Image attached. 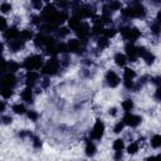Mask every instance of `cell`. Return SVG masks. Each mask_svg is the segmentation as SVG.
<instances>
[{"instance_id":"16","label":"cell","mask_w":161,"mask_h":161,"mask_svg":"<svg viewBox=\"0 0 161 161\" xmlns=\"http://www.w3.org/2000/svg\"><path fill=\"white\" fill-rule=\"evenodd\" d=\"M21 98L25 102H31V99H33V92H31V88L30 87H26L21 92Z\"/></svg>"},{"instance_id":"20","label":"cell","mask_w":161,"mask_h":161,"mask_svg":"<svg viewBox=\"0 0 161 161\" xmlns=\"http://www.w3.org/2000/svg\"><path fill=\"white\" fill-rule=\"evenodd\" d=\"M136 77V73H135V70L133 69H131V68H126L125 69V73H123V78L125 79H133Z\"/></svg>"},{"instance_id":"39","label":"cell","mask_w":161,"mask_h":161,"mask_svg":"<svg viewBox=\"0 0 161 161\" xmlns=\"http://www.w3.org/2000/svg\"><path fill=\"white\" fill-rule=\"evenodd\" d=\"M122 158V152L121 151H116V155H114V160L116 161H119Z\"/></svg>"},{"instance_id":"31","label":"cell","mask_w":161,"mask_h":161,"mask_svg":"<svg viewBox=\"0 0 161 161\" xmlns=\"http://www.w3.org/2000/svg\"><path fill=\"white\" fill-rule=\"evenodd\" d=\"M104 36L108 39V38H112V36H114V34H116V30L114 29H104Z\"/></svg>"},{"instance_id":"26","label":"cell","mask_w":161,"mask_h":161,"mask_svg":"<svg viewBox=\"0 0 161 161\" xmlns=\"http://www.w3.org/2000/svg\"><path fill=\"white\" fill-rule=\"evenodd\" d=\"M151 31L155 34V35H158L161 33V25L158 23H153L151 24Z\"/></svg>"},{"instance_id":"23","label":"cell","mask_w":161,"mask_h":161,"mask_svg":"<svg viewBox=\"0 0 161 161\" xmlns=\"http://www.w3.org/2000/svg\"><path fill=\"white\" fill-rule=\"evenodd\" d=\"M31 38H33V34H31L30 30H26V29H25V30H23V31L20 33V39L24 40V42H25V40H30Z\"/></svg>"},{"instance_id":"34","label":"cell","mask_w":161,"mask_h":161,"mask_svg":"<svg viewBox=\"0 0 161 161\" xmlns=\"http://www.w3.org/2000/svg\"><path fill=\"white\" fill-rule=\"evenodd\" d=\"M28 116H29V118L33 119V121H36V118H38V113H35L34 111H29V112H28Z\"/></svg>"},{"instance_id":"45","label":"cell","mask_w":161,"mask_h":161,"mask_svg":"<svg viewBox=\"0 0 161 161\" xmlns=\"http://www.w3.org/2000/svg\"><path fill=\"white\" fill-rule=\"evenodd\" d=\"M147 161H158V160H157V157H156V156H155V157L152 156V157H148V158H147Z\"/></svg>"},{"instance_id":"12","label":"cell","mask_w":161,"mask_h":161,"mask_svg":"<svg viewBox=\"0 0 161 161\" xmlns=\"http://www.w3.org/2000/svg\"><path fill=\"white\" fill-rule=\"evenodd\" d=\"M68 50L72 53H80L82 52V43L78 39H70L67 44Z\"/></svg>"},{"instance_id":"27","label":"cell","mask_w":161,"mask_h":161,"mask_svg":"<svg viewBox=\"0 0 161 161\" xmlns=\"http://www.w3.org/2000/svg\"><path fill=\"white\" fill-rule=\"evenodd\" d=\"M13 94V88H1V96L4 98H9L10 96Z\"/></svg>"},{"instance_id":"29","label":"cell","mask_w":161,"mask_h":161,"mask_svg":"<svg viewBox=\"0 0 161 161\" xmlns=\"http://www.w3.org/2000/svg\"><path fill=\"white\" fill-rule=\"evenodd\" d=\"M0 10H1L3 13H8L9 10H11V5H10L9 3H1V5H0Z\"/></svg>"},{"instance_id":"25","label":"cell","mask_w":161,"mask_h":161,"mask_svg":"<svg viewBox=\"0 0 161 161\" xmlns=\"http://www.w3.org/2000/svg\"><path fill=\"white\" fill-rule=\"evenodd\" d=\"M13 111L15 112V113H18V114H23L24 112H25V107L23 106V104H14L13 106Z\"/></svg>"},{"instance_id":"36","label":"cell","mask_w":161,"mask_h":161,"mask_svg":"<svg viewBox=\"0 0 161 161\" xmlns=\"http://www.w3.org/2000/svg\"><path fill=\"white\" fill-rule=\"evenodd\" d=\"M33 145L35 146V147H40L42 146V141L38 138V137H34V141H33Z\"/></svg>"},{"instance_id":"19","label":"cell","mask_w":161,"mask_h":161,"mask_svg":"<svg viewBox=\"0 0 161 161\" xmlns=\"http://www.w3.org/2000/svg\"><path fill=\"white\" fill-rule=\"evenodd\" d=\"M86 153H87V156H93V155L96 153V146H94L91 141L87 142V146H86Z\"/></svg>"},{"instance_id":"35","label":"cell","mask_w":161,"mask_h":161,"mask_svg":"<svg viewBox=\"0 0 161 161\" xmlns=\"http://www.w3.org/2000/svg\"><path fill=\"white\" fill-rule=\"evenodd\" d=\"M58 33H59V35H60V36H67V35H68V33H69V30H68L67 28H62V29H59V31H58Z\"/></svg>"},{"instance_id":"17","label":"cell","mask_w":161,"mask_h":161,"mask_svg":"<svg viewBox=\"0 0 161 161\" xmlns=\"http://www.w3.org/2000/svg\"><path fill=\"white\" fill-rule=\"evenodd\" d=\"M114 62H116V64H117V65L123 67V65L126 64V62H127V58H126V55H125V54L117 53V54L114 55Z\"/></svg>"},{"instance_id":"8","label":"cell","mask_w":161,"mask_h":161,"mask_svg":"<svg viewBox=\"0 0 161 161\" xmlns=\"http://www.w3.org/2000/svg\"><path fill=\"white\" fill-rule=\"evenodd\" d=\"M74 31L77 33V35H78L83 42H86V39H87V36H88V34H89V26H88L87 23H80V25H79Z\"/></svg>"},{"instance_id":"33","label":"cell","mask_w":161,"mask_h":161,"mask_svg":"<svg viewBox=\"0 0 161 161\" xmlns=\"http://www.w3.org/2000/svg\"><path fill=\"white\" fill-rule=\"evenodd\" d=\"M125 87L127 89H132L133 88V82L131 79H125Z\"/></svg>"},{"instance_id":"37","label":"cell","mask_w":161,"mask_h":161,"mask_svg":"<svg viewBox=\"0 0 161 161\" xmlns=\"http://www.w3.org/2000/svg\"><path fill=\"white\" fill-rule=\"evenodd\" d=\"M155 97H156L158 101H161V86L157 88V91H156V93H155Z\"/></svg>"},{"instance_id":"30","label":"cell","mask_w":161,"mask_h":161,"mask_svg":"<svg viewBox=\"0 0 161 161\" xmlns=\"http://www.w3.org/2000/svg\"><path fill=\"white\" fill-rule=\"evenodd\" d=\"M127 151H128V153H136V152L138 151V145H137V143H131V145L128 146Z\"/></svg>"},{"instance_id":"40","label":"cell","mask_w":161,"mask_h":161,"mask_svg":"<svg viewBox=\"0 0 161 161\" xmlns=\"http://www.w3.org/2000/svg\"><path fill=\"white\" fill-rule=\"evenodd\" d=\"M155 84H158V87L161 86V77H156V78H153V80H152Z\"/></svg>"},{"instance_id":"15","label":"cell","mask_w":161,"mask_h":161,"mask_svg":"<svg viewBox=\"0 0 161 161\" xmlns=\"http://www.w3.org/2000/svg\"><path fill=\"white\" fill-rule=\"evenodd\" d=\"M23 47H24V40H21V39H15V40H13V42L9 43V48H10L13 52H18V50H20Z\"/></svg>"},{"instance_id":"2","label":"cell","mask_w":161,"mask_h":161,"mask_svg":"<svg viewBox=\"0 0 161 161\" xmlns=\"http://www.w3.org/2000/svg\"><path fill=\"white\" fill-rule=\"evenodd\" d=\"M60 67V62L55 58V57H52L49 60H47V63L43 65L42 68V73L43 74H55L58 72Z\"/></svg>"},{"instance_id":"18","label":"cell","mask_w":161,"mask_h":161,"mask_svg":"<svg viewBox=\"0 0 161 161\" xmlns=\"http://www.w3.org/2000/svg\"><path fill=\"white\" fill-rule=\"evenodd\" d=\"M68 23H69V28L70 29H73V30H75L79 25H80V19L79 18H77V16H72L69 20H68Z\"/></svg>"},{"instance_id":"11","label":"cell","mask_w":161,"mask_h":161,"mask_svg":"<svg viewBox=\"0 0 161 161\" xmlns=\"http://www.w3.org/2000/svg\"><path fill=\"white\" fill-rule=\"evenodd\" d=\"M106 80H107V84L109 87H117L118 83H119V78L118 75L113 72V70H108L107 74H106Z\"/></svg>"},{"instance_id":"43","label":"cell","mask_w":161,"mask_h":161,"mask_svg":"<svg viewBox=\"0 0 161 161\" xmlns=\"http://www.w3.org/2000/svg\"><path fill=\"white\" fill-rule=\"evenodd\" d=\"M156 23H158L160 25H161V10L157 13V15H156Z\"/></svg>"},{"instance_id":"22","label":"cell","mask_w":161,"mask_h":161,"mask_svg":"<svg viewBox=\"0 0 161 161\" xmlns=\"http://www.w3.org/2000/svg\"><path fill=\"white\" fill-rule=\"evenodd\" d=\"M122 108L126 111V113H128V112L133 108V102H132L131 99H126V101H123V103H122Z\"/></svg>"},{"instance_id":"21","label":"cell","mask_w":161,"mask_h":161,"mask_svg":"<svg viewBox=\"0 0 161 161\" xmlns=\"http://www.w3.org/2000/svg\"><path fill=\"white\" fill-rule=\"evenodd\" d=\"M151 145H152V147H161V135H155V136H152V138H151Z\"/></svg>"},{"instance_id":"24","label":"cell","mask_w":161,"mask_h":161,"mask_svg":"<svg viewBox=\"0 0 161 161\" xmlns=\"http://www.w3.org/2000/svg\"><path fill=\"white\" fill-rule=\"evenodd\" d=\"M123 147H125L123 140H121V138H117V140L113 142V148H114L116 151H122V150H123Z\"/></svg>"},{"instance_id":"6","label":"cell","mask_w":161,"mask_h":161,"mask_svg":"<svg viewBox=\"0 0 161 161\" xmlns=\"http://www.w3.org/2000/svg\"><path fill=\"white\" fill-rule=\"evenodd\" d=\"M123 123L125 125H128L131 127H136L141 123V117L140 116H136V114H132V113H126L125 117H123Z\"/></svg>"},{"instance_id":"10","label":"cell","mask_w":161,"mask_h":161,"mask_svg":"<svg viewBox=\"0 0 161 161\" xmlns=\"http://www.w3.org/2000/svg\"><path fill=\"white\" fill-rule=\"evenodd\" d=\"M18 36H20V33L15 26H11V28H9L4 31V38L9 42H13L15 39H18Z\"/></svg>"},{"instance_id":"42","label":"cell","mask_w":161,"mask_h":161,"mask_svg":"<svg viewBox=\"0 0 161 161\" xmlns=\"http://www.w3.org/2000/svg\"><path fill=\"white\" fill-rule=\"evenodd\" d=\"M3 122H4V123H10V122H11V117L3 116Z\"/></svg>"},{"instance_id":"1","label":"cell","mask_w":161,"mask_h":161,"mask_svg":"<svg viewBox=\"0 0 161 161\" xmlns=\"http://www.w3.org/2000/svg\"><path fill=\"white\" fill-rule=\"evenodd\" d=\"M23 67L25 69H28V72H31L34 69H39L40 67L43 68V58L40 55H31V57H28L25 60H24V64Z\"/></svg>"},{"instance_id":"38","label":"cell","mask_w":161,"mask_h":161,"mask_svg":"<svg viewBox=\"0 0 161 161\" xmlns=\"http://www.w3.org/2000/svg\"><path fill=\"white\" fill-rule=\"evenodd\" d=\"M0 20H1V30L5 31V30H6V20H5L4 18H1Z\"/></svg>"},{"instance_id":"47","label":"cell","mask_w":161,"mask_h":161,"mask_svg":"<svg viewBox=\"0 0 161 161\" xmlns=\"http://www.w3.org/2000/svg\"><path fill=\"white\" fill-rule=\"evenodd\" d=\"M5 109V104L4 103H1V111H4Z\"/></svg>"},{"instance_id":"46","label":"cell","mask_w":161,"mask_h":161,"mask_svg":"<svg viewBox=\"0 0 161 161\" xmlns=\"http://www.w3.org/2000/svg\"><path fill=\"white\" fill-rule=\"evenodd\" d=\"M109 113L114 116V114H116V108H112V109H109Z\"/></svg>"},{"instance_id":"7","label":"cell","mask_w":161,"mask_h":161,"mask_svg":"<svg viewBox=\"0 0 161 161\" xmlns=\"http://www.w3.org/2000/svg\"><path fill=\"white\" fill-rule=\"evenodd\" d=\"M137 53H138V57H142L147 64H152V63H153L155 55H153L151 52H148L146 48H143V47H137Z\"/></svg>"},{"instance_id":"5","label":"cell","mask_w":161,"mask_h":161,"mask_svg":"<svg viewBox=\"0 0 161 161\" xmlns=\"http://www.w3.org/2000/svg\"><path fill=\"white\" fill-rule=\"evenodd\" d=\"M16 84V78L13 73H6L1 77V87L4 88H13Z\"/></svg>"},{"instance_id":"14","label":"cell","mask_w":161,"mask_h":161,"mask_svg":"<svg viewBox=\"0 0 161 161\" xmlns=\"http://www.w3.org/2000/svg\"><path fill=\"white\" fill-rule=\"evenodd\" d=\"M38 79H39V74H38L36 72H34V70L28 72V73H26V75H25L26 84H28V87H30V88L36 83V80H38Z\"/></svg>"},{"instance_id":"41","label":"cell","mask_w":161,"mask_h":161,"mask_svg":"<svg viewBox=\"0 0 161 161\" xmlns=\"http://www.w3.org/2000/svg\"><path fill=\"white\" fill-rule=\"evenodd\" d=\"M33 5H34L36 9H39V10L42 9V3H40V1H33Z\"/></svg>"},{"instance_id":"4","label":"cell","mask_w":161,"mask_h":161,"mask_svg":"<svg viewBox=\"0 0 161 161\" xmlns=\"http://www.w3.org/2000/svg\"><path fill=\"white\" fill-rule=\"evenodd\" d=\"M103 132H104V125L101 119H97L93 126V130L91 131V137L94 140H101L103 136Z\"/></svg>"},{"instance_id":"3","label":"cell","mask_w":161,"mask_h":161,"mask_svg":"<svg viewBox=\"0 0 161 161\" xmlns=\"http://www.w3.org/2000/svg\"><path fill=\"white\" fill-rule=\"evenodd\" d=\"M121 34H122V36L125 39H127L130 42H135L140 36V31L136 28H122L121 29Z\"/></svg>"},{"instance_id":"13","label":"cell","mask_w":161,"mask_h":161,"mask_svg":"<svg viewBox=\"0 0 161 161\" xmlns=\"http://www.w3.org/2000/svg\"><path fill=\"white\" fill-rule=\"evenodd\" d=\"M131 8L133 9V13H135V18H143L146 15V9L142 4L140 3H133L131 5Z\"/></svg>"},{"instance_id":"44","label":"cell","mask_w":161,"mask_h":161,"mask_svg":"<svg viewBox=\"0 0 161 161\" xmlns=\"http://www.w3.org/2000/svg\"><path fill=\"white\" fill-rule=\"evenodd\" d=\"M33 23L34 24H38L39 23V16H33Z\"/></svg>"},{"instance_id":"28","label":"cell","mask_w":161,"mask_h":161,"mask_svg":"<svg viewBox=\"0 0 161 161\" xmlns=\"http://www.w3.org/2000/svg\"><path fill=\"white\" fill-rule=\"evenodd\" d=\"M107 45H108V39H107L106 36H103V38H99V39H98V47H99L101 49L106 48Z\"/></svg>"},{"instance_id":"32","label":"cell","mask_w":161,"mask_h":161,"mask_svg":"<svg viewBox=\"0 0 161 161\" xmlns=\"http://www.w3.org/2000/svg\"><path fill=\"white\" fill-rule=\"evenodd\" d=\"M123 126H125V123H123V121L122 122H118L116 126H114V128H113V131L116 132V133H119L121 131H122V128H123Z\"/></svg>"},{"instance_id":"48","label":"cell","mask_w":161,"mask_h":161,"mask_svg":"<svg viewBox=\"0 0 161 161\" xmlns=\"http://www.w3.org/2000/svg\"><path fill=\"white\" fill-rule=\"evenodd\" d=\"M156 157H157V160H158V161H161V153H160V155H157Z\"/></svg>"},{"instance_id":"9","label":"cell","mask_w":161,"mask_h":161,"mask_svg":"<svg viewBox=\"0 0 161 161\" xmlns=\"http://www.w3.org/2000/svg\"><path fill=\"white\" fill-rule=\"evenodd\" d=\"M125 49H126V54H127V57H128V59H130L131 62H135V60L138 58L137 47H135L132 43H128Z\"/></svg>"}]
</instances>
